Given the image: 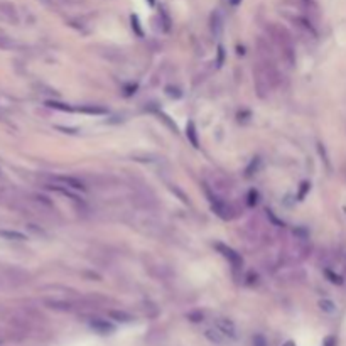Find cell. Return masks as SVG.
<instances>
[{"label": "cell", "mask_w": 346, "mask_h": 346, "mask_svg": "<svg viewBox=\"0 0 346 346\" xmlns=\"http://www.w3.org/2000/svg\"><path fill=\"white\" fill-rule=\"evenodd\" d=\"M270 34H272V39L275 41V44L279 46L280 56L282 59L286 61V65L292 68L296 65V51H294V44H292V37L291 34L286 31L284 27L280 26H270Z\"/></svg>", "instance_id": "6da1fadb"}, {"label": "cell", "mask_w": 346, "mask_h": 346, "mask_svg": "<svg viewBox=\"0 0 346 346\" xmlns=\"http://www.w3.org/2000/svg\"><path fill=\"white\" fill-rule=\"evenodd\" d=\"M289 19L294 22V26H296L299 31H302L306 36L313 37V39H318V29L314 26V21L309 19L308 15L304 14H299V15H289Z\"/></svg>", "instance_id": "7a4b0ae2"}, {"label": "cell", "mask_w": 346, "mask_h": 346, "mask_svg": "<svg viewBox=\"0 0 346 346\" xmlns=\"http://www.w3.org/2000/svg\"><path fill=\"white\" fill-rule=\"evenodd\" d=\"M215 249L221 253L223 258H227L228 263L232 265L233 269H240L241 265H243V258H241L240 253H236L232 247H228L225 243H215Z\"/></svg>", "instance_id": "3957f363"}, {"label": "cell", "mask_w": 346, "mask_h": 346, "mask_svg": "<svg viewBox=\"0 0 346 346\" xmlns=\"http://www.w3.org/2000/svg\"><path fill=\"white\" fill-rule=\"evenodd\" d=\"M51 181L57 182L59 186H65L68 189H73V191H86V186L83 181H79L78 177L73 176H53Z\"/></svg>", "instance_id": "277c9868"}, {"label": "cell", "mask_w": 346, "mask_h": 346, "mask_svg": "<svg viewBox=\"0 0 346 346\" xmlns=\"http://www.w3.org/2000/svg\"><path fill=\"white\" fill-rule=\"evenodd\" d=\"M215 328L218 331H220L221 334L227 339H235L236 338V326L233 321H230L227 318H218L215 321Z\"/></svg>", "instance_id": "5b68a950"}, {"label": "cell", "mask_w": 346, "mask_h": 346, "mask_svg": "<svg viewBox=\"0 0 346 346\" xmlns=\"http://www.w3.org/2000/svg\"><path fill=\"white\" fill-rule=\"evenodd\" d=\"M90 328L93 330L95 333L101 334V336H107V334H112L115 333V324L112 321H107V319H101V318H95L90 321Z\"/></svg>", "instance_id": "8992f818"}, {"label": "cell", "mask_w": 346, "mask_h": 346, "mask_svg": "<svg viewBox=\"0 0 346 346\" xmlns=\"http://www.w3.org/2000/svg\"><path fill=\"white\" fill-rule=\"evenodd\" d=\"M210 29H211V34L213 37L220 39L221 34H223V29H225V19L220 10H215V12L211 14L210 17Z\"/></svg>", "instance_id": "52a82bcc"}, {"label": "cell", "mask_w": 346, "mask_h": 346, "mask_svg": "<svg viewBox=\"0 0 346 346\" xmlns=\"http://www.w3.org/2000/svg\"><path fill=\"white\" fill-rule=\"evenodd\" d=\"M211 210L215 211L216 216H220L221 220H228V218H232V210H230V206L225 203L223 199H218V198H211Z\"/></svg>", "instance_id": "ba28073f"}, {"label": "cell", "mask_w": 346, "mask_h": 346, "mask_svg": "<svg viewBox=\"0 0 346 346\" xmlns=\"http://www.w3.org/2000/svg\"><path fill=\"white\" fill-rule=\"evenodd\" d=\"M186 137H188V140L191 142V146H193L194 149H198V147H199L198 132H196V125H194V122H188V125H186Z\"/></svg>", "instance_id": "9c48e42d"}, {"label": "cell", "mask_w": 346, "mask_h": 346, "mask_svg": "<svg viewBox=\"0 0 346 346\" xmlns=\"http://www.w3.org/2000/svg\"><path fill=\"white\" fill-rule=\"evenodd\" d=\"M205 336L210 339L211 343H216V344H221L225 339H227L220 331L216 330V328H210V330H206L205 331Z\"/></svg>", "instance_id": "30bf717a"}, {"label": "cell", "mask_w": 346, "mask_h": 346, "mask_svg": "<svg viewBox=\"0 0 346 346\" xmlns=\"http://www.w3.org/2000/svg\"><path fill=\"white\" fill-rule=\"evenodd\" d=\"M318 306H319V309L322 311V313H326V314H334L338 311L336 304H334L331 299H321V301L318 302Z\"/></svg>", "instance_id": "8fae6325"}, {"label": "cell", "mask_w": 346, "mask_h": 346, "mask_svg": "<svg viewBox=\"0 0 346 346\" xmlns=\"http://www.w3.org/2000/svg\"><path fill=\"white\" fill-rule=\"evenodd\" d=\"M76 112H79V113H88V115H105V113H107V110H105V108H100V107H93V105L79 107V108H76Z\"/></svg>", "instance_id": "7c38bea8"}, {"label": "cell", "mask_w": 346, "mask_h": 346, "mask_svg": "<svg viewBox=\"0 0 346 346\" xmlns=\"http://www.w3.org/2000/svg\"><path fill=\"white\" fill-rule=\"evenodd\" d=\"M159 19H160V24H162V29L166 32L171 31V17L167 14V10L164 7H160L159 10Z\"/></svg>", "instance_id": "4fadbf2b"}, {"label": "cell", "mask_w": 346, "mask_h": 346, "mask_svg": "<svg viewBox=\"0 0 346 346\" xmlns=\"http://www.w3.org/2000/svg\"><path fill=\"white\" fill-rule=\"evenodd\" d=\"M110 318L118 321V322H130L132 321V316L124 313V311H110Z\"/></svg>", "instance_id": "5bb4252c"}, {"label": "cell", "mask_w": 346, "mask_h": 346, "mask_svg": "<svg viewBox=\"0 0 346 346\" xmlns=\"http://www.w3.org/2000/svg\"><path fill=\"white\" fill-rule=\"evenodd\" d=\"M48 107L54 108V110H59V112H76V108L69 107L68 103H61V101H48Z\"/></svg>", "instance_id": "9a60e30c"}, {"label": "cell", "mask_w": 346, "mask_h": 346, "mask_svg": "<svg viewBox=\"0 0 346 346\" xmlns=\"http://www.w3.org/2000/svg\"><path fill=\"white\" fill-rule=\"evenodd\" d=\"M130 22H132V29H134V32L137 34V36H138V37H144V31H142L140 21H138V15L132 14V15H130Z\"/></svg>", "instance_id": "2e32d148"}, {"label": "cell", "mask_w": 346, "mask_h": 346, "mask_svg": "<svg viewBox=\"0 0 346 346\" xmlns=\"http://www.w3.org/2000/svg\"><path fill=\"white\" fill-rule=\"evenodd\" d=\"M0 10H2L4 14H7L9 17H17L15 14V9L12 4H7V2H0Z\"/></svg>", "instance_id": "e0dca14e"}, {"label": "cell", "mask_w": 346, "mask_h": 346, "mask_svg": "<svg viewBox=\"0 0 346 346\" xmlns=\"http://www.w3.org/2000/svg\"><path fill=\"white\" fill-rule=\"evenodd\" d=\"M324 274H326L328 279H330V282H333V284H336V286L343 284V277L338 275V274H334L333 270H324Z\"/></svg>", "instance_id": "ac0fdd59"}, {"label": "cell", "mask_w": 346, "mask_h": 346, "mask_svg": "<svg viewBox=\"0 0 346 346\" xmlns=\"http://www.w3.org/2000/svg\"><path fill=\"white\" fill-rule=\"evenodd\" d=\"M157 115H159V118H160V120H162V122H164V124H166L167 127H169V129H171L172 132H177V125H176L174 122H172V120H171L169 117H167V115H166V113H162V112H159Z\"/></svg>", "instance_id": "d6986e66"}, {"label": "cell", "mask_w": 346, "mask_h": 346, "mask_svg": "<svg viewBox=\"0 0 346 346\" xmlns=\"http://www.w3.org/2000/svg\"><path fill=\"white\" fill-rule=\"evenodd\" d=\"M14 46H15V43L10 37L0 36V49H10V48H14Z\"/></svg>", "instance_id": "ffe728a7"}, {"label": "cell", "mask_w": 346, "mask_h": 346, "mask_svg": "<svg viewBox=\"0 0 346 346\" xmlns=\"http://www.w3.org/2000/svg\"><path fill=\"white\" fill-rule=\"evenodd\" d=\"M309 191H311V182H302L301 189H299V193H297V199L302 201L306 198V194H308Z\"/></svg>", "instance_id": "44dd1931"}, {"label": "cell", "mask_w": 346, "mask_h": 346, "mask_svg": "<svg viewBox=\"0 0 346 346\" xmlns=\"http://www.w3.org/2000/svg\"><path fill=\"white\" fill-rule=\"evenodd\" d=\"M0 235L5 236V238H9V240H26L24 235L17 233V232H0Z\"/></svg>", "instance_id": "7402d4cb"}, {"label": "cell", "mask_w": 346, "mask_h": 346, "mask_svg": "<svg viewBox=\"0 0 346 346\" xmlns=\"http://www.w3.org/2000/svg\"><path fill=\"white\" fill-rule=\"evenodd\" d=\"M247 199H249V201H247V205H249V206H255L258 203V193L255 191V189H250L249 196H247Z\"/></svg>", "instance_id": "603a6c76"}, {"label": "cell", "mask_w": 346, "mask_h": 346, "mask_svg": "<svg viewBox=\"0 0 346 346\" xmlns=\"http://www.w3.org/2000/svg\"><path fill=\"white\" fill-rule=\"evenodd\" d=\"M171 191H172V193H174V194H177V196H179V199L182 201V203H186V205H189V198H188V196H186V194H184L182 191H181V189H177L176 186H171Z\"/></svg>", "instance_id": "cb8c5ba5"}, {"label": "cell", "mask_w": 346, "mask_h": 346, "mask_svg": "<svg viewBox=\"0 0 346 346\" xmlns=\"http://www.w3.org/2000/svg\"><path fill=\"white\" fill-rule=\"evenodd\" d=\"M253 346H267V341H265L262 334H255L253 336Z\"/></svg>", "instance_id": "d4e9b609"}, {"label": "cell", "mask_w": 346, "mask_h": 346, "mask_svg": "<svg viewBox=\"0 0 346 346\" xmlns=\"http://www.w3.org/2000/svg\"><path fill=\"white\" fill-rule=\"evenodd\" d=\"M258 164H260V159H255V160H252V164H250L249 167H247V176H252V174H253V169L257 171Z\"/></svg>", "instance_id": "484cf974"}, {"label": "cell", "mask_w": 346, "mask_h": 346, "mask_svg": "<svg viewBox=\"0 0 346 346\" xmlns=\"http://www.w3.org/2000/svg\"><path fill=\"white\" fill-rule=\"evenodd\" d=\"M322 346H338L336 336H326L324 341H322Z\"/></svg>", "instance_id": "4316f807"}, {"label": "cell", "mask_w": 346, "mask_h": 346, "mask_svg": "<svg viewBox=\"0 0 346 346\" xmlns=\"http://www.w3.org/2000/svg\"><path fill=\"white\" fill-rule=\"evenodd\" d=\"M318 151H319V154H321L322 160H324V162H326V166L330 167V160H328V154H326V149H324V146H322V144H318Z\"/></svg>", "instance_id": "83f0119b"}, {"label": "cell", "mask_w": 346, "mask_h": 346, "mask_svg": "<svg viewBox=\"0 0 346 346\" xmlns=\"http://www.w3.org/2000/svg\"><path fill=\"white\" fill-rule=\"evenodd\" d=\"M265 213H267V218H270V220H272V223H274V225H279V227H284V223L277 220L275 215H274V213L270 211V210H265Z\"/></svg>", "instance_id": "f1b7e54d"}, {"label": "cell", "mask_w": 346, "mask_h": 346, "mask_svg": "<svg viewBox=\"0 0 346 346\" xmlns=\"http://www.w3.org/2000/svg\"><path fill=\"white\" fill-rule=\"evenodd\" d=\"M225 63V49H223V46H220L218 48V66H221Z\"/></svg>", "instance_id": "f546056e"}, {"label": "cell", "mask_w": 346, "mask_h": 346, "mask_svg": "<svg viewBox=\"0 0 346 346\" xmlns=\"http://www.w3.org/2000/svg\"><path fill=\"white\" fill-rule=\"evenodd\" d=\"M166 93L169 95V96H176V98L181 96V91L177 90V88H171V86H169V88H166Z\"/></svg>", "instance_id": "4dcf8cb0"}, {"label": "cell", "mask_w": 346, "mask_h": 346, "mask_svg": "<svg viewBox=\"0 0 346 346\" xmlns=\"http://www.w3.org/2000/svg\"><path fill=\"white\" fill-rule=\"evenodd\" d=\"M57 130H63V132H66V134H76V129H66V127H57Z\"/></svg>", "instance_id": "1f68e13d"}, {"label": "cell", "mask_w": 346, "mask_h": 346, "mask_svg": "<svg viewBox=\"0 0 346 346\" xmlns=\"http://www.w3.org/2000/svg\"><path fill=\"white\" fill-rule=\"evenodd\" d=\"M282 346H296V343H294V341H286Z\"/></svg>", "instance_id": "d6a6232c"}, {"label": "cell", "mask_w": 346, "mask_h": 346, "mask_svg": "<svg viewBox=\"0 0 346 346\" xmlns=\"http://www.w3.org/2000/svg\"><path fill=\"white\" fill-rule=\"evenodd\" d=\"M230 2H232V5H238L241 0H230Z\"/></svg>", "instance_id": "836d02e7"}, {"label": "cell", "mask_w": 346, "mask_h": 346, "mask_svg": "<svg viewBox=\"0 0 346 346\" xmlns=\"http://www.w3.org/2000/svg\"><path fill=\"white\" fill-rule=\"evenodd\" d=\"M149 4H151V5H154V0H149Z\"/></svg>", "instance_id": "e575fe53"}, {"label": "cell", "mask_w": 346, "mask_h": 346, "mask_svg": "<svg viewBox=\"0 0 346 346\" xmlns=\"http://www.w3.org/2000/svg\"><path fill=\"white\" fill-rule=\"evenodd\" d=\"M343 210H344V213H346V206H344V208H343Z\"/></svg>", "instance_id": "d590c367"}, {"label": "cell", "mask_w": 346, "mask_h": 346, "mask_svg": "<svg viewBox=\"0 0 346 346\" xmlns=\"http://www.w3.org/2000/svg\"><path fill=\"white\" fill-rule=\"evenodd\" d=\"M44 2H48V0H44Z\"/></svg>", "instance_id": "8d00e7d4"}]
</instances>
